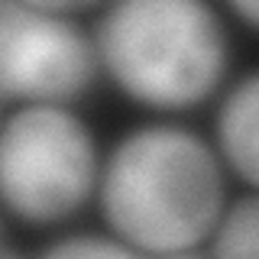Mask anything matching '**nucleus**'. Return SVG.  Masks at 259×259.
I'll list each match as a JSON object with an SVG mask.
<instances>
[{
	"label": "nucleus",
	"mask_w": 259,
	"mask_h": 259,
	"mask_svg": "<svg viewBox=\"0 0 259 259\" xmlns=\"http://www.w3.org/2000/svg\"><path fill=\"white\" fill-rule=\"evenodd\" d=\"M101 75L94 36L75 16L0 0V101L68 104Z\"/></svg>",
	"instance_id": "4"
},
{
	"label": "nucleus",
	"mask_w": 259,
	"mask_h": 259,
	"mask_svg": "<svg viewBox=\"0 0 259 259\" xmlns=\"http://www.w3.org/2000/svg\"><path fill=\"white\" fill-rule=\"evenodd\" d=\"M101 162L68 104H23L0 123V207L29 227L65 224L97 198Z\"/></svg>",
	"instance_id": "3"
},
{
	"label": "nucleus",
	"mask_w": 259,
	"mask_h": 259,
	"mask_svg": "<svg viewBox=\"0 0 259 259\" xmlns=\"http://www.w3.org/2000/svg\"><path fill=\"white\" fill-rule=\"evenodd\" d=\"M101 71L149 110H191L224 84L227 26L207 0H107L94 26Z\"/></svg>",
	"instance_id": "2"
},
{
	"label": "nucleus",
	"mask_w": 259,
	"mask_h": 259,
	"mask_svg": "<svg viewBox=\"0 0 259 259\" xmlns=\"http://www.w3.org/2000/svg\"><path fill=\"white\" fill-rule=\"evenodd\" d=\"M29 4L46 7V10H55V13H68V16H75V13H81V10H91V7L104 4V0H29Z\"/></svg>",
	"instance_id": "8"
},
{
	"label": "nucleus",
	"mask_w": 259,
	"mask_h": 259,
	"mask_svg": "<svg viewBox=\"0 0 259 259\" xmlns=\"http://www.w3.org/2000/svg\"><path fill=\"white\" fill-rule=\"evenodd\" d=\"M46 256H136L123 240L113 233H65L62 240H52L42 249Z\"/></svg>",
	"instance_id": "7"
},
{
	"label": "nucleus",
	"mask_w": 259,
	"mask_h": 259,
	"mask_svg": "<svg viewBox=\"0 0 259 259\" xmlns=\"http://www.w3.org/2000/svg\"><path fill=\"white\" fill-rule=\"evenodd\" d=\"M204 249L210 256H259V188L227 201Z\"/></svg>",
	"instance_id": "6"
},
{
	"label": "nucleus",
	"mask_w": 259,
	"mask_h": 259,
	"mask_svg": "<svg viewBox=\"0 0 259 259\" xmlns=\"http://www.w3.org/2000/svg\"><path fill=\"white\" fill-rule=\"evenodd\" d=\"M97 204L110 233L133 253L204 249L227 204L224 159L188 126L143 123L104 156Z\"/></svg>",
	"instance_id": "1"
},
{
	"label": "nucleus",
	"mask_w": 259,
	"mask_h": 259,
	"mask_svg": "<svg viewBox=\"0 0 259 259\" xmlns=\"http://www.w3.org/2000/svg\"><path fill=\"white\" fill-rule=\"evenodd\" d=\"M214 146L233 175L259 188V68L224 94L214 120Z\"/></svg>",
	"instance_id": "5"
},
{
	"label": "nucleus",
	"mask_w": 259,
	"mask_h": 259,
	"mask_svg": "<svg viewBox=\"0 0 259 259\" xmlns=\"http://www.w3.org/2000/svg\"><path fill=\"white\" fill-rule=\"evenodd\" d=\"M227 7H230L243 23H249L253 29H259V0H227Z\"/></svg>",
	"instance_id": "9"
}]
</instances>
